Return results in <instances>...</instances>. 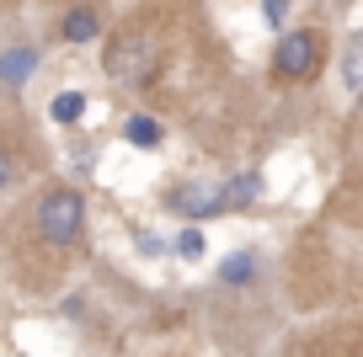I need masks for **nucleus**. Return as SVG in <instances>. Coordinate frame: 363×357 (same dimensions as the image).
Segmentation results:
<instances>
[{
    "mask_svg": "<svg viewBox=\"0 0 363 357\" xmlns=\"http://www.w3.org/2000/svg\"><path fill=\"white\" fill-rule=\"evenodd\" d=\"M342 80L352 91H363V33H352L347 48H342Z\"/></svg>",
    "mask_w": 363,
    "mask_h": 357,
    "instance_id": "9b49d317",
    "label": "nucleus"
},
{
    "mask_svg": "<svg viewBox=\"0 0 363 357\" xmlns=\"http://www.w3.org/2000/svg\"><path fill=\"white\" fill-rule=\"evenodd\" d=\"M33 69H38V48L16 43V48H6V54H0V75H6V86H11V91H22Z\"/></svg>",
    "mask_w": 363,
    "mask_h": 357,
    "instance_id": "39448f33",
    "label": "nucleus"
},
{
    "mask_svg": "<svg viewBox=\"0 0 363 357\" xmlns=\"http://www.w3.org/2000/svg\"><path fill=\"white\" fill-rule=\"evenodd\" d=\"M166 208L182 213V219H214V213H230L225 208V187H177L166 192Z\"/></svg>",
    "mask_w": 363,
    "mask_h": 357,
    "instance_id": "20e7f679",
    "label": "nucleus"
},
{
    "mask_svg": "<svg viewBox=\"0 0 363 357\" xmlns=\"http://www.w3.org/2000/svg\"><path fill=\"white\" fill-rule=\"evenodd\" d=\"M251 278H257V251H235V256L219 261V283H225V288H240V283H251Z\"/></svg>",
    "mask_w": 363,
    "mask_h": 357,
    "instance_id": "0eeeda50",
    "label": "nucleus"
},
{
    "mask_svg": "<svg viewBox=\"0 0 363 357\" xmlns=\"http://www.w3.org/2000/svg\"><path fill=\"white\" fill-rule=\"evenodd\" d=\"M320 54H326L320 33H284L278 48H272V69L284 80H310L320 69Z\"/></svg>",
    "mask_w": 363,
    "mask_h": 357,
    "instance_id": "7ed1b4c3",
    "label": "nucleus"
},
{
    "mask_svg": "<svg viewBox=\"0 0 363 357\" xmlns=\"http://www.w3.org/2000/svg\"><path fill=\"white\" fill-rule=\"evenodd\" d=\"M107 75L118 80V86H150V80L160 75V43L150 33H118L113 43H107Z\"/></svg>",
    "mask_w": 363,
    "mask_h": 357,
    "instance_id": "f03ea898",
    "label": "nucleus"
},
{
    "mask_svg": "<svg viewBox=\"0 0 363 357\" xmlns=\"http://www.w3.org/2000/svg\"><path fill=\"white\" fill-rule=\"evenodd\" d=\"M257 198H262V176H257V171H246V176L225 181V208H251Z\"/></svg>",
    "mask_w": 363,
    "mask_h": 357,
    "instance_id": "1a4fd4ad",
    "label": "nucleus"
},
{
    "mask_svg": "<svg viewBox=\"0 0 363 357\" xmlns=\"http://www.w3.org/2000/svg\"><path fill=\"white\" fill-rule=\"evenodd\" d=\"M358 118H363V91H358Z\"/></svg>",
    "mask_w": 363,
    "mask_h": 357,
    "instance_id": "dca6fc26",
    "label": "nucleus"
},
{
    "mask_svg": "<svg viewBox=\"0 0 363 357\" xmlns=\"http://www.w3.org/2000/svg\"><path fill=\"white\" fill-rule=\"evenodd\" d=\"M69 166H75V171H91V166H96V155H91V144H75V155H69Z\"/></svg>",
    "mask_w": 363,
    "mask_h": 357,
    "instance_id": "2eb2a0df",
    "label": "nucleus"
},
{
    "mask_svg": "<svg viewBox=\"0 0 363 357\" xmlns=\"http://www.w3.org/2000/svg\"><path fill=\"white\" fill-rule=\"evenodd\" d=\"M33 230L43 234L48 246H75L80 234H86V198L75 187H54L38 198L33 208Z\"/></svg>",
    "mask_w": 363,
    "mask_h": 357,
    "instance_id": "f257e3e1",
    "label": "nucleus"
},
{
    "mask_svg": "<svg viewBox=\"0 0 363 357\" xmlns=\"http://www.w3.org/2000/svg\"><path fill=\"white\" fill-rule=\"evenodd\" d=\"M123 139L134 149H155L160 144V123L150 118V112H128V123H123Z\"/></svg>",
    "mask_w": 363,
    "mask_h": 357,
    "instance_id": "6e6552de",
    "label": "nucleus"
},
{
    "mask_svg": "<svg viewBox=\"0 0 363 357\" xmlns=\"http://www.w3.org/2000/svg\"><path fill=\"white\" fill-rule=\"evenodd\" d=\"M134 246L145 251V256H171V251H177V246H166V240H155L150 230H134Z\"/></svg>",
    "mask_w": 363,
    "mask_h": 357,
    "instance_id": "ddd939ff",
    "label": "nucleus"
},
{
    "mask_svg": "<svg viewBox=\"0 0 363 357\" xmlns=\"http://www.w3.org/2000/svg\"><path fill=\"white\" fill-rule=\"evenodd\" d=\"M262 22H267V27H284L289 22V0H262Z\"/></svg>",
    "mask_w": 363,
    "mask_h": 357,
    "instance_id": "4468645a",
    "label": "nucleus"
},
{
    "mask_svg": "<svg viewBox=\"0 0 363 357\" xmlns=\"http://www.w3.org/2000/svg\"><path fill=\"white\" fill-rule=\"evenodd\" d=\"M86 91H59L54 96V107H48V118H54V123H80V118H86Z\"/></svg>",
    "mask_w": 363,
    "mask_h": 357,
    "instance_id": "9d476101",
    "label": "nucleus"
},
{
    "mask_svg": "<svg viewBox=\"0 0 363 357\" xmlns=\"http://www.w3.org/2000/svg\"><path fill=\"white\" fill-rule=\"evenodd\" d=\"M59 38H65V43H91V38H102V16L91 11V6H75V11L59 22Z\"/></svg>",
    "mask_w": 363,
    "mask_h": 357,
    "instance_id": "423d86ee",
    "label": "nucleus"
},
{
    "mask_svg": "<svg viewBox=\"0 0 363 357\" xmlns=\"http://www.w3.org/2000/svg\"><path fill=\"white\" fill-rule=\"evenodd\" d=\"M177 256L182 261H198V256H203V230H198V224L177 230Z\"/></svg>",
    "mask_w": 363,
    "mask_h": 357,
    "instance_id": "f8f14e48",
    "label": "nucleus"
}]
</instances>
